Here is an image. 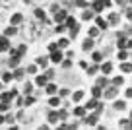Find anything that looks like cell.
Listing matches in <instances>:
<instances>
[{"mask_svg": "<svg viewBox=\"0 0 132 130\" xmlns=\"http://www.w3.org/2000/svg\"><path fill=\"white\" fill-rule=\"evenodd\" d=\"M10 49V41L6 35H0V53H4V51Z\"/></svg>", "mask_w": 132, "mask_h": 130, "instance_id": "6da1fadb", "label": "cell"}, {"mask_svg": "<svg viewBox=\"0 0 132 130\" xmlns=\"http://www.w3.org/2000/svg\"><path fill=\"white\" fill-rule=\"evenodd\" d=\"M16 95H18V91H16V90H12V91H8V93H2L0 97H2V101H4V103H10L14 97H16Z\"/></svg>", "mask_w": 132, "mask_h": 130, "instance_id": "7a4b0ae2", "label": "cell"}, {"mask_svg": "<svg viewBox=\"0 0 132 130\" xmlns=\"http://www.w3.org/2000/svg\"><path fill=\"white\" fill-rule=\"evenodd\" d=\"M82 47H84V51H91V49H93V37L86 39V41L82 43Z\"/></svg>", "mask_w": 132, "mask_h": 130, "instance_id": "3957f363", "label": "cell"}, {"mask_svg": "<svg viewBox=\"0 0 132 130\" xmlns=\"http://www.w3.org/2000/svg\"><path fill=\"white\" fill-rule=\"evenodd\" d=\"M66 16H68V14H66L64 10H60V12H56V14H54V20H56L58 23H62V21L66 20Z\"/></svg>", "mask_w": 132, "mask_h": 130, "instance_id": "277c9868", "label": "cell"}, {"mask_svg": "<svg viewBox=\"0 0 132 130\" xmlns=\"http://www.w3.org/2000/svg\"><path fill=\"white\" fill-rule=\"evenodd\" d=\"M64 27H76V20L72 16H66V20H64Z\"/></svg>", "mask_w": 132, "mask_h": 130, "instance_id": "5b68a950", "label": "cell"}, {"mask_svg": "<svg viewBox=\"0 0 132 130\" xmlns=\"http://www.w3.org/2000/svg\"><path fill=\"white\" fill-rule=\"evenodd\" d=\"M51 60H53V62H62V53H60V51H53V56H51Z\"/></svg>", "mask_w": 132, "mask_h": 130, "instance_id": "8992f818", "label": "cell"}, {"mask_svg": "<svg viewBox=\"0 0 132 130\" xmlns=\"http://www.w3.org/2000/svg\"><path fill=\"white\" fill-rule=\"evenodd\" d=\"M117 45H119V49H128V47H130V41H128V39H124V37H120Z\"/></svg>", "mask_w": 132, "mask_h": 130, "instance_id": "52a82bcc", "label": "cell"}, {"mask_svg": "<svg viewBox=\"0 0 132 130\" xmlns=\"http://www.w3.org/2000/svg\"><path fill=\"white\" fill-rule=\"evenodd\" d=\"M45 87H47V93H49V95H54V93H56V90H58L54 84H49V82L45 84Z\"/></svg>", "mask_w": 132, "mask_h": 130, "instance_id": "ba28073f", "label": "cell"}, {"mask_svg": "<svg viewBox=\"0 0 132 130\" xmlns=\"http://www.w3.org/2000/svg\"><path fill=\"white\" fill-rule=\"evenodd\" d=\"M111 70H113V64H111V62L101 64V72H103V74H111Z\"/></svg>", "mask_w": 132, "mask_h": 130, "instance_id": "9c48e42d", "label": "cell"}, {"mask_svg": "<svg viewBox=\"0 0 132 130\" xmlns=\"http://www.w3.org/2000/svg\"><path fill=\"white\" fill-rule=\"evenodd\" d=\"M95 23H97V27H99V29H105V27H107V21H105L103 18H99V16L95 18Z\"/></svg>", "mask_w": 132, "mask_h": 130, "instance_id": "30bf717a", "label": "cell"}, {"mask_svg": "<svg viewBox=\"0 0 132 130\" xmlns=\"http://www.w3.org/2000/svg\"><path fill=\"white\" fill-rule=\"evenodd\" d=\"M117 91H119V90H115V85H113L111 90H107V91H105V97L113 99V97H115V95H117Z\"/></svg>", "mask_w": 132, "mask_h": 130, "instance_id": "8fae6325", "label": "cell"}, {"mask_svg": "<svg viewBox=\"0 0 132 130\" xmlns=\"http://www.w3.org/2000/svg\"><path fill=\"white\" fill-rule=\"evenodd\" d=\"M105 6H103V2L101 0H95V4H93V12H101Z\"/></svg>", "mask_w": 132, "mask_h": 130, "instance_id": "7c38bea8", "label": "cell"}, {"mask_svg": "<svg viewBox=\"0 0 132 130\" xmlns=\"http://www.w3.org/2000/svg\"><path fill=\"white\" fill-rule=\"evenodd\" d=\"M35 82H37V85H45L47 82H49V78L43 74V76H37V80H35Z\"/></svg>", "mask_w": 132, "mask_h": 130, "instance_id": "4fadbf2b", "label": "cell"}, {"mask_svg": "<svg viewBox=\"0 0 132 130\" xmlns=\"http://www.w3.org/2000/svg\"><path fill=\"white\" fill-rule=\"evenodd\" d=\"M74 115H76V117H84V115H86V107H76Z\"/></svg>", "mask_w": 132, "mask_h": 130, "instance_id": "5bb4252c", "label": "cell"}, {"mask_svg": "<svg viewBox=\"0 0 132 130\" xmlns=\"http://www.w3.org/2000/svg\"><path fill=\"white\" fill-rule=\"evenodd\" d=\"M47 64H49V58H45V56H39L37 58V66H43V68H45Z\"/></svg>", "mask_w": 132, "mask_h": 130, "instance_id": "9a60e30c", "label": "cell"}, {"mask_svg": "<svg viewBox=\"0 0 132 130\" xmlns=\"http://www.w3.org/2000/svg\"><path fill=\"white\" fill-rule=\"evenodd\" d=\"M97 105H99V103H97V99L93 97V99H91V101L86 105V109H97Z\"/></svg>", "mask_w": 132, "mask_h": 130, "instance_id": "2e32d148", "label": "cell"}, {"mask_svg": "<svg viewBox=\"0 0 132 130\" xmlns=\"http://www.w3.org/2000/svg\"><path fill=\"white\" fill-rule=\"evenodd\" d=\"M20 21H21V14L18 12V14H14V16H12V23H14V25H18Z\"/></svg>", "mask_w": 132, "mask_h": 130, "instance_id": "e0dca14e", "label": "cell"}, {"mask_svg": "<svg viewBox=\"0 0 132 130\" xmlns=\"http://www.w3.org/2000/svg\"><path fill=\"white\" fill-rule=\"evenodd\" d=\"M128 58V51L126 49H120V53H119V60H126Z\"/></svg>", "mask_w": 132, "mask_h": 130, "instance_id": "ac0fdd59", "label": "cell"}, {"mask_svg": "<svg viewBox=\"0 0 132 130\" xmlns=\"http://www.w3.org/2000/svg\"><path fill=\"white\" fill-rule=\"evenodd\" d=\"M35 18H39V20H45V10L37 8V10H35Z\"/></svg>", "mask_w": 132, "mask_h": 130, "instance_id": "d6986e66", "label": "cell"}, {"mask_svg": "<svg viewBox=\"0 0 132 130\" xmlns=\"http://www.w3.org/2000/svg\"><path fill=\"white\" fill-rule=\"evenodd\" d=\"M86 122H87V124H91V126H93L95 122H97V115H91V117H87V118H86Z\"/></svg>", "mask_w": 132, "mask_h": 130, "instance_id": "ffe728a7", "label": "cell"}, {"mask_svg": "<svg viewBox=\"0 0 132 130\" xmlns=\"http://www.w3.org/2000/svg\"><path fill=\"white\" fill-rule=\"evenodd\" d=\"M18 62H20V56H18V54H12V58H10V66H18Z\"/></svg>", "mask_w": 132, "mask_h": 130, "instance_id": "44dd1931", "label": "cell"}, {"mask_svg": "<svg viewBox=\"0 0 132 130\" xmlns=\"http://www.w3.org/2000/svg\"><path fill=\"white\" fill-rule=\"evenodd\" d=\"M101 90H103V87H99V85H97V87H93V97H95V99L101 97V93H103Z\"/></svg>", "mask_w": 132, "mask_h": 130, "instance_id": "7402d4cb", "label": "cell"}, {"mask_svg": "<svg viewBox=\"0 0 132 130\" xmlns=\"http://www.w3.org/2000/svg\"><path fill=\"white\" fill-rule=\"evenodd\" d=\"M12 76H14V78H16V80H20V78H21V76H23V68H18V70H16V72H14V74H12Z\"/></svg>", "mask_w": 132, "mask_h": 130, "instance_id": "603a6c76", "label": "cell"}, {"mask_svg": "<svg viewBox=\"0 0 132 130\" xmlns=\"http://www.w3.org/2000/svg\"><path fill=\"white\" fill-rule=\"evenodd\" d=\"M25 51H27V47H25V45H20L16 53H18V56H21V54H25Z\"/></svg>", "mask_w": 132, "mask_h": 130, "instance_id": "cb8c5ba5", "label": "cell"}, {"mask_svg": "<svg viewBox=\"0 0 132 130\" xmlns=\"http://www.w3.org/2000/svg\"><path fill=\"white\" fill-rule=\"evenodd\" d=\"M58 103H60V99H58V97H51L49 105H51V107H58Z\"/></svg>", "mask_w": 132, "mask_h": 130, "instance_id": "d4e9b609", "label": "cell"}, {"mask_svg": "<svg viewBox=\"0 0 132 130\" xmlns=\"http://www.w3.org/2000/svg\"><path fill=\"white\" fill-rule=\"evenodd\" d=\"M72 97H74V101H80V99L84 97V91H82V90H80V91H76V93L72 95Z\"/></svg>", "mask_w": 132, "mask_h": 130, "instance_id": "484cf974", "label": "cell"}, {"mask_svg": "<svg viewBox=\"0 0 132 130\" xmlns=\"http://www.w3.org/2000/svg\"><path fill=\"white\" fill-rule=\"evenodd\" d=\"M49 120H51V124H54V122L58 120V115H56V113H51V115H49Z\"/></svg>", "mask_w": 132, "mask_h": 130, "instance_id": "4316f807", "label": "cell"}, {"mask_svg": "<svg viewBox=\"0 0 132 130\" xmlns=\"http://www.w3.org/2000/svg\"><path fill=\"white\" fill-rule=\"evenodd\" d=\"M130 68H132V66L128 64V62H122V66H120V70H122V72H130Z\"/></svg>", "mask_w": 132, "mask_h": 130, "instance_id": "83f0119b", "label": "cell"}, {"mask_svg": "<svg viewBox=\"0 0 132 130\" xmlns=\"http://www.w3.org/2000/svg\"><path fill=\"white\" fill-rule=\"evenodd\" d=\"M16 31H18L16 27H8V29H6V37H10V35H16Z\"/></svg>", "mask_w": 132, "mask_h": 130, "instance_id": "f1b7e54d", "label": "cell"}, {"mask_svg": "<svg viewBox=\"0 0 132 130\" xmlns=\"http://www.w3.org/2000/svg\"><path fill=\"white\" fill-rule=\"evenodd\" d=\"M2 80H4V82H10V80H14V76H12L10 72H6V74H2Z\"/></svg>", "mask_w": 132, "mask_h": 130, "instance_id": "f546056e", "label": "cell"}, {"mask_svg": "<svg viewBox=\"0 0 132 130\" xmlns=\"http://www.w3.org/2000/svg\"><path fill=\"white\" fill-rule=\"evenodd\" d=\"M115 107H117L119 111H122L124 107H126V103H124V101H117V103H115Z\"/></svg>", "mask_w": 132, "mask_h": 130, "instance_id": "4dcf8cb0", "label": "cell"}, {"mask_svg": "<svg viewBox=\"0 0 132 130\" xmlns=\"http://www.w3.org/2000/svg\"><path fill=\"white\" fill-rule=\"evenodd\" d=\"M8 103H4V101H2V103H0V113H6V111H8Z\"/></svg>", "mask_w": 132, "mask_h": 130, "instance_id": "1f68e13d", "label": "cell"}, {"mask_svg": "<svg viewBox=\"0 0 132 130\" xmlns=\"http://www.w3.org/2000/svg\"><path fill=\"white\" fill-rule=\"evenodd\" d=\"M97 33H99V27H91L89 29V37H97Z\"/></svg>", "mask_w": 132, "mask_h": 130, "instance_id": "d6a6232c", "label": "cell"}, {"mask_svg": "<svg viewBox=\"0 0 132 130\" xmlns=\"http://www.w3.org/2000/svg\"><path fill=\"white\" fill-rule=\"evenodd\" d=\"M56 45L64 49V47H68V39H60V41H58V43H56Z\"/></svg>", "mask_w": 132, "mask_h": 130, "instance_id": "836d02e7", "label": "cell"}, {"mask_svg": "<svg viewBox=\"0 0 132 130\" xmlns=\"http://www.w3.org/2000/svg\"><path fill=\"white\" fill-rule=\"evenodd\" d=\"M109 21H111V23H117V21H119V16H117V14H111V16H109Z\"/></svg>", "mask_w": 132, "mask_h": 130, "instance_id": "e575fe53", "label": "cell"}, {"mask_svg": "<svg viewBox=\"0 0 132 130\" xmlns=\"http://www.w3.org/2000/svg\"><path fill=\"white\" fill-rule=\"evenodd\" d=\"M91 58H93L95 62H101V58H103V56H101V53H93V56H91Z\"/></svg>", "mask_w": 132, "mask_h": 130, "instance_id": "d590c367", "label": "cell"}, {"mask_svg": "<svg viewBox=\"0 0 132 130\" xmlns=\"http://www.w3.org/2000/svg\"><path fill=\"white\" fill-rule=\"evenodd\" d=\"M97 85H99V87H105V85H107V80H105V78H99Z\"/></svg>", "mask_w": 132, "mask_h": 130, "instance_id": "8d00e7d4", "label": "cell"}, {"mask_svg": "<svg viewBox=\"0 0 132 130\" xmlns=\"http://www.w3.org/2000/svg\"><path fill=\"white\" fill-rule=\"evenodd\" d=\"M93 18V12H84V20H91Z\"/></svg>", "mask_w": 132, "mask_h": 130, "instance_id": "74e56055", "label": "cell"}, {"mask_svg": "<svg viewBox=\"0 0 132 130\" xmlns=\"http://www.w3.org/2000/svg\"><path fill=\"white\" fill-rule=\"evenodd\" d=\"M120 84H122V78H115V80H113V85H120Z\"/></svg>", "mask_w": 132, "mask_h": 130, "instance_id": "f35d334b", "label": "cell"}, {"mask_svg": "<svg viewBox=\"0 0 132 130\" xmlns=\"http://www.w3.org/2000/svg\"><path fill=\"white\" fill-rule=\"evenodd\" d=\"M54 29H56V33H62V31H64L66 27H64V25H62V23H58V25H56V27H54Z\"/></svg>", "mask_w": 132, "mask_h": 130, "instance_id": "ab89813d", "label": "cell"}, {"mask_svg": "<svg viewBox=\"0 0 132 130\" xmlns=\"http://www.w3.org/2000/svg\"><path fill=\"white\" fill-rule=\"evenodd\" d=\"M56 49H58L56 43H51V45H49V51H51V53H53V51H56Z\"/></svg>", "mask_w": 132, "mask_h": 130, "instance_id": "60d3db41", "label": "cell"}, {"mask_svg": "<svg viewBox=\"0 0 132 130\" xmlns=\"http://www.w3.org/2000/svg\"><path fill=\"white\" fill-rule=\"evenodd\" d=\"M27 72H29V74H33V72H37V64H35V66H29V68H27Z\"/></svg>", "mask_w": 132, "mask_h": 130, "instance_id": "b9f144b4", "label": "cell"}, {"mask_svg": "<svg viewBox=\"0 0 132 130\" xmlns=\"http://www.w3.org/2000/svg\"><path fill=\"white\" fill-rule=\"evenodd\" d=\"M31 87H33L31 84H25V93H31Z\"/></svg>", "mask_w": 132, "mask_h": 130, "instance_id": "7bdbcfd3", "label": "cell"}, {"mask_svg": "<svg viewBox=\"0 0 132 130\" xmlns=\"http://www.w3.org/2000/svg\"><path fill=\"white\" fill-rule=\"evenodd\" d=\"M62 66H64V68H70L72 62H70V60H64V62H62Z\"/></svg>", "mask_w": 132, "mask_h": 130, "instance_id": "ee69618b", "label": "cell"}, {"mask_svg": "<svg viewBox=\"0 0 132 130\" xmlns=\"http://www.w3.org/2000/svg\"><path fill=\"white\" fill-rule=\"evenodd\" d=\"M33 101H35V99H33V97H27V99H25V101H23V103H25V105H31V103H33Z\"/></svg>", "mask_w": 132, "mask_h": 130, "instance_id": "f6af8a7d", "label": "cell"}, {"mask_svg": "<svg viewBox=\"0 0 132 130\" xmlns=\"http://www.w3.org/2000/svg\"><path fill=\"white\" fill-rule=\"evenodd\" d=\"M66 115H68L66 111H60V113H58V118H66Z\"/></svg>", "mask_w": 132, "mask_h": 130, "instance_id": "bcb514c9", "label": "cell"}, {"mask_svg": "<svg viewBox=\"0 0 132 130\" xmlns=\"http://www.w3.org/2000/svg\"><path fill=\"white\" fill-rule=\"evenodd\" d=\"M97 70H99L97 66H93V68H89V70H87V72H89V74H95V72H97Z\"/></svg>", "mask_w": 132, "mask_h": 130, "instance_id": "7dc6e473", "label": "cell"}, {"mask_svg": "<svg viewBox=\"0 0 132 130\" xmlns=\"http://www.w3.org/2000/svg\"><path fill=\"white\" fill-rule=\"evenodd\" d=\"M103 2V6H111V0H101Z\"/></svg>", "mask_w": 132, "mask_h": 130, "instance_id": "c3c4849f", "label": "cell"}, {"mask_svg": "<svg viewBox=\"0 0 132 130\" xmlns=\"http://www.w3.org/2000/svg\"><path fill=\"white\" fill-rule=\"evenodd\" d=\"M4 120H6V118L2 117V113H0V124H2V122H4Z\"/></svg>", "mask_w": 132, "mask_h": 130, "instance_id": "681fc988", "label": "cell"}]
</instances>
